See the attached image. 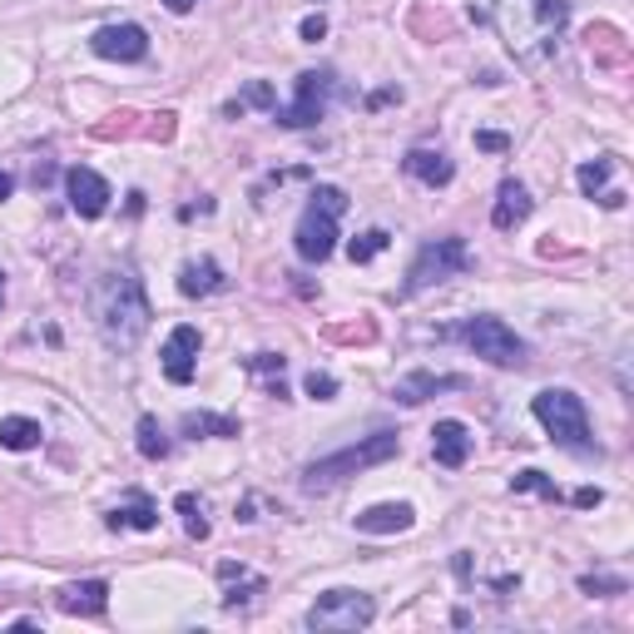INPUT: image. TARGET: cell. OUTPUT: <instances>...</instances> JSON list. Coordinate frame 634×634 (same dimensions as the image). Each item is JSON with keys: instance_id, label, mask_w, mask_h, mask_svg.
<instances>
[{"instance_id": "cell-1", "label": "cell", "mask_w": 634, "mask_h": 634, "mask_svg": "<svg viewBox=\"0 0 634 634\" xmlns=\"http://www.w3.org/2000/svg\"><path fill=\"white\" fill-rule=\"evenodd\" d=\"M89 313H95L99 337H105L114 352H134L139 337L149 332L154 307H149L144 283H139L134 273H105L95 287V297H89Z\"/></svg>"}, {"instance_id": "cell-2", "label": "cell", "mask_w": 634, "mask_h": 634, "mask_svg": "<svg viewBox=\"0 0 634 634\" xmlns=\"http://www.w3.org/2000/svg\"><path fill=\"white\" fill-rule=\"evenodd\" d=\"M495 25L521 59H545L570 25V0H501Z\"/></svg>"}, {"instance_id": "cell-3", "label": "cell", "mask_w": 634, "mask_h": 634, "mask_svg": "<svg viewBox=\"0 0 634 634\" xmlns=\"http://www.w3.org/2000/svg\"><path fill=\"white\" fill-rule=\"evenodd\" d=\"M396 451H402V436L396 431L362 436L357 446H342V451H332V456H317V461L303 471V491H332V485H342L347 476H362L367 466L392 461Z\"/></svg>"}, {"instance_id": "cell-4", "label": "cell", "mask_w": 634, "mask_h": 634, "mask_svg": "<svg viewBox=\"0 0 634 634\" xmlns=\"http://www.w3.org/2000/svg\"><path fill=\"white\" fill-rule=\"evenodd\" d=\"M342 214H347V194L337 184H317L313 194H307V208H303L297 233H293L297 258H303V263H327V258H332Z\"/></svg>"}, {"instance_id": "cell-5", "label": "cell", "mask_w": 634, "mask_h": 634, "mask_svg": "<svg viewBox=\"0 0 634 634\" xmlns=\"http://www.w3.org/2000/svg\"><path fill=\"white\" fill-rule=\"evenodd\" d=\"M531 412H535V422L550 431L555 446H565V451H575V456H600V446H594V436H590L584 402L570 392V386H545V392L531 402Z\"/></svg>"}, {"instance_id": "cell-6", "label": "cell", "mask_w": 634, "mask_h": 634, "mask_svg": "<svg viewBox=\"0 0 634 634\" xmlns=\"http://www.w3.org/2000/svg\"><path fill=\"white\" fill-rule=\"evenodd\" d=\"M466 267H471V253H466V238H431V243H422V253L412 258V267H406V297L426 293V287H441L451 283V277H461Z\"/></svg>"}, {"instance_id": "cell-7", "label": "cell", "mask_w": 634, "mask_h": 634, "mask_svg": "<svg viewBox=\"0 0 634 634\" xmlns=\"http://www.w3.org/2000/svg\"><path fill=\"white\" fill-rule=\"evenodd\" d=\"M372 620H376V604L362 590H327L307 610V630L317 634H352V630H367Z\"/></svg>"}, {"instance_id": "cell-8", "label": "cell", "mask_w": 634, "mask_h": 634, "mask_svg": "<svg viewBox=\"0 0 634 634\" xmlns=\"http://www.w3.org/2000/svg\"><path fill=\"white\" fill-rule=\"evenodd\" d=\"M456 337H461L476 357H485L491 367H525V342L501 317H466V323L456 327Z\"/></svg>"}, {"instance_id": "cell-9", "label": "cell", "mask_w": 634, "mask_h": 634, "mask_svg": "<svg viewBox=\"0 0 634 634\" xmlns=\"http://www.w3.org/2000/svg\"><path fill=\"white\" fill-rule=\"evenodd\" d=\"M332 89H337V75H332V69H303V75H297L293 105L273 109V119H277L283 129H313L317 119L327 114V99H332Z\"/></svg>"}, {"instance_id": "cell-10", "label": "cell", "mask_w": 634, "mask_h": 634, "mask_svg": "<svg viewBox=\"0 0 634 634\" xmlns=\"http://www.w3.org/2000/svg\"><path fill=\"white\" fill-rule=\"evenodd\" d=\"M89 50H95L99 59L139 65V59L149 55V35H144V25H129V20H119V25H99L95 35H89Z\"/></svg>"}, {"instance_id": "cell-11", "label": "cell", "mask_w": 634, "mask_h": 634, "mask_svg": "<svg viewBox=\"0 0 634 634\" xmlns=\"http://www.w3.org/2000/svg\"><path fill=\"white\" fill-rule=\"evenodd\" d=\"M198 347H204V337H198V327H188V323H178L174 332H168V342H164V376L174 386H188L198 376Z\"/></svg>"}, {"instance_id": "cell-12", "label": "cell", "mask_w": 634, "mask_h": 634, "mask_svg": "<svg viewBox=\"0 0 634 634\" xmlns=\"http://www.w3.org/2000/svg\"><path fill=\"white\" fill-rule=\"evenodd\" d=\"M65 194H69V208H75L79 218H105L109 214V184L95 174V168H85V164H75L65 174Z\"/></svg>"}, {"instance_id": "cell-13", "label": "cell", "mask_w": 634, "mask_h": 634, "mask_svg": "<svg viewBox=\"0 0 634 634\" xmlns=\"http://www.w3.org/2000/svg\"><path fill=\"white\" fill-rule=\"evenodd\" d=\"M471 446H476V436L466 431V422H436V431H431V456H436V466H446V471H461L466 461H471Z\"/></svg>"}, {"instance_id": "cell-14", "label": "cell", "mask_w": 634, "mask_h": 634, "mask_svg": "<svg viewBox=\"0 0 634 634\" xmlns=\"http://www.w3.org/2000/svg\"><path fill=\"white\" fill-rule=\"evenodd\" d=\"M531 208H535L531 188H525L521 178H501V188H495V208H491V223L501 228V233H515V228L531 218Z\"/></svg>"}, {"instance_id": "cell-15", "label": "cell", "mask_w": 634, "mask_h": 634, "mask_svg": "<svg viewBox=\"0 0 634 634\" xmlns=\"http://www.w3.org/2000/svg\"><path fill=\"white\" fill-rule=\"evenodd\" d=\"M416 525V511L406 501H382V505H367L362 515H357V531L362 535H402Z\"/></svg>"}, {"instance_id": "cell-16", "label": "cell", "mask_w": 634, "mask_h": 634, "mask_svg": "<svg viewBox=\"0 0 634 634\" xmlns=\"http://www.w3.org/2000/svg\"><path fill=\"white\" fill-rule=\"evenodd\" d=\"M402 168L416 178V184H426V188H446V184H451V174H456V164L441 154V149H406Z\"/></svg>"}, {"instance_id": "cell-17", "label": "cell", "mask_w": 634, "mask_h": 634, "mask_svg": "<svg viewBox=\"0 0 634 634\" xmlns=\"http://www.w3.org/2000/svg\"><path fill=\"white\" fill-rule=\"evenodd\" d=\"M228 277L214 258H194V263L178 267V293L184 297H208V293H223Z\"/></svg>"}, {"instance_id": "cell-18", "label": "cell", "mask_w": 634, "mask_h": 634, "mask_svg": "<svg viewBox=\"0 0 634 634\" xmlns=\"http://www.w3.org/2000/svg\"><path fill=\"white\" fill-rule=\"evenodd\" d=\"M456 386H466V376H436V372H412V376H402V382L392 386V396L402 406H416V402H426V396H436V392H456Z\"/></svg>"}, {"instance_id": "cell-19", "label": "cell", "mask_w": 634, "mask_h": 634, "mask_svg": "<svg viewBox=\"0 0 634 634\" xmlns=\"http://www.w3.org/2000/svg\"><path fill=\"white\" fill-rule=\"evenodd\" d=\"M59 610L95 620V614L109 610V584H105V580H79V584H69V590L59 594Z\"/></svg>"}, {"instance_id": "cell-20", "label": "cell", "mask_w": 634, "mask_h": 634, "mask_svg": "<svg viewBox=\"0 0 634 634\" xmlns=\"http://www.w3.org/2000/svg\"><path fill=\"white\" fill-rule=\"evenodd\" d=\"M610 174H614V158H590V164H580V194L584 198H600L604 208H620L624 204V194L620 188H610Z\"/></svg>"}, {"instance_id": "cell-21", "label": "cell", "mask_w": 634, "mask_h": 634, "mask_svg": "<svg viewBox=\"0 0 634 634\" xmlns=\"http://www.w3.org/2000/svg\"><path fill=\"white\" fill-rule=\"evenodd\" d=\"M218 580L228 584V590H223V604H228V610L267 590V580H263V575H248L243 565H233V560H223V565H218Z\"/></svg>"}, {"instance_id": "cell-22", "label": "cell", "mask_w": 634, "mask_h": 634, "mask_svg": "<svg viewBox=\"0 0 634 634\" xmlns=\"http://www.w3.org/2000/svg\"><path fill=\"white\" fill-rule=\"evenodd\" d=\"M178 431L184 436H243V422H238V416H214V412H184V422H178Z\"/></svg>"}, {"instance_id": "cell-23", "label": "cell", "mask_w": 634, "mask_h": 634, "mask_svg": "<svg viewBox=\"0 0 634 634\" xmlns=\"http://www.w3.org/2000/svg\"><path fill=\"white\" fill-rule=\"evenodd\" d=\"M40 441H45V431H40L35 416H0V446L6 451H35Z\"/></svg>"}, {"instance_id": "cell-24", "label": "cell", "mask_w": 634, "mask_h": 634, "mask_svg": "<svg viewBox=\"0 0 634 634\" xmlns=\"http://www.w3.org/2000/svg\"><path fill=\"white\" fill-rule=\"evenodd\" d=\"M158 525V511L144 501V495H134L129 505H114L109 511V531H154Z\"/></svg>"}, {"instance_id": "cell-25", "label": "cell", "mask_w": 634, "mask_h": 634, "mask_svg": "<svg viewBox=\"0 0 634 634\" xmlns=\"http://www.w3.org/2000/svg\"><path fill=\"white\" fill-rule=\"evenodd\" d=\"M134 436H139V456H144V461H164V456L174 451V441H168V436H164V426H158V416H139Z\"/></svg>"}, {"instance_id": "cell-26", "label": "cell", "mask_w": 634, "mask_h": 634, "mask_svg": "<svg viewBox=\"0 0 634 634\" xmlns=\"http://www.w3.org/2000/svg\"><path fill=\"white\" fill-rule=\"evenodd\" d=\"M243 109H277V95H273V85L267 79H248L243 85V95L233 99V105H223V114L228 119H238Z\"/></svg>"}, {"instance_id": "cell-27", "label": "cell", "mask_w": 634, "mask_h": 634, "mask_svg": "<svg viewBox=\"0 0 634 634\" xmlns=\"http://www.w3.org/2000/svg\"><path fill=\"white\" fill-rule=\"evenodd\" d=\"M386 243H392V238H386V228H367L362 238H352V243H347V258H352V263H372Z\"/></svg>"}, {"instance_id": "cell-28", "label": "cell", "mask_w": 634, "mask_h": 634, "mask_svg": "<svg viewBox=\"0 0 634 634\" xmlns=\"http://www.w3.org/2000/svg\"><path fill=\"white\" fill-rule=\"evenodd\" d=\"M511 491H540L545 501H560V485H555L545 471H515L511 476Z\"/></svg>"}, {"instance_id": "cell-29", "label": "cell", "mask_w": 634, "mask_h": 634, "mask_svg": "<svg viewBox=\"0 0 634 634\" xmlns=\"http://www.w3.org/2000/svg\"><path fill=\"white\" fill-rule=\"evenodd\" d=\"M174 505H178V515H184L188 535H194V540H208V521H204V505H198V501H194V495H188V491L178 495Z\"/></svg>"}, {"instance_id": "cell-30", "label": "cell", "mask_w": 634, "mask_h": 634, "mask_svg": "<svg viewBox=\"0 0 634 634\" xmlns=\"http://www.w3.org/2000/svg\"><path fill=\"white\" fill-rule=\"evenodd\" d=\"M580 590H584V594H600V600H610V594H624V590H630V580H620V575H580Z\"/></svg>"}, {"instance_id": "cell-31", "label": "cell", "mask_w": 634, "mask_h": 634, "mask_svg": "<svg viewBox=\"0 0 634 634\" xmlns=\"http://www.w3.org/2000/svg\"><path fill=\"white\" fill-rule=\"evenodd\" d=\"M307 396H313V402H332L337 396V376H327V372H307Z\"/></svg>"}, {"instance_id": "cell-32", "label": "cell", "mask_w": 634, "mask_h": 634, "mask_svg": "<svg viewBox=\"0 0 634 634\" xmlns=\"http://www.w3.org/2000/svg\"><path fill=\"white\" fill-rule=\"evenodd\" d=\"M243 362H248V372L283 376V357H277V352H253V357H243Z\"/></svg>"}, {"instance_id": "cell-33", "label": "cell", "mask_w": 634, "mask_h": 634, "mask_svg": "<svg viewBox=\"0 0 634 634\" xmlns=\"http://www.w3.org/2000/svg\"><path fill=\"white\" fill-rule=\"evenodd\" d=\"M570 501L580 505V511H590V505H600V501H604V491H600V485H580V491H575Z\"/></svg>"}, {"instance_id": "cell-34", "label": "cell", "mask_w": 634, "mask_h": 634, "mask_svg": "<svg viewBox=\"0 0 634 634\" xmlns=\"http://www.w3.org/2000/svg\"><path fill=\"white\" fill-rule=\"evenodd\" d=\"M323 35H327V20H323V15H307V20H303V40H307V45H317Z\"/></svg>"}, {"instance_id": "cell-35", "label": "cell", "mask_w": 634, "mask_h": 634, "mask_svg": "<svg viewBox=\"0 0 634 634\" xmlns=\"http://www.w3.org/2000/svg\"><path fill=\"white\" fill-rule=\"evenodd\" d=\"M476 144H481V149H491V154H501V149L511 144V139H505V134H476Z\"/></svg>"}, {"instance_id": "cell-36", "label": "cell", "mask_w": 634, "mask_h": 634, "mask_svg": "<svg viewBox=\"0 0 634 634\" xmlns=\"http://www.w3.org/2000/svg\"><path fill=\"white\" fill-rule=\"evenodd\" d=\"M392 99H402V89H382V95H372V99H367V105H372V109H382V105H392Z\"/></svg>"}, {"instance_id": "cell-37", "label": "cell", "mask_w": 634, "mask_h": 634, "mask_svg": "<svg viewBox=\"0 0 634 634\" xmlns=\"http://www.w3.org/2000/svg\"><path fill=\"white\" fill-rule=\"evenodd\" d=\"M194 6H198V0H164V10H174V15H188Z\"/></svg>"}, {"instance_id": "cell-38", "label": "cell", "mask_w": 634, "mask_h": 634, "mask_svg": "<svg viewBox=\"0 0 634 634\" xmlns=\"http://www.w3.org/2000/svg\"><path fill=\"white\" fill-rule=\"evenodd\" d=\"M10 194H15V178H10V174H6V168H0V204H6V198H10Z\"/></svg>"}, {"instance_id": "cell-39", "label": "cell", "mask_w": 634, "mask_h": 634, "mask_svg": "<svg viewBox=\"0 0 634 634\" xmlns=\"http://www.w3.org/2000/svg\"><path fill=\"white\" fill-rule=\"evenodd\" d=\"M0 297H6V287H0Z\"/></svg>"}]
</instances>
